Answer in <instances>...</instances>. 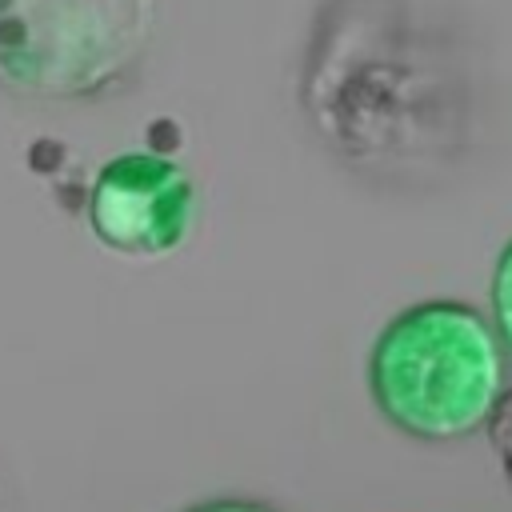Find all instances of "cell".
Here are the masks:
<instances>
[{
    "label": "cell",
    "mask_w": 512,
    "mask_h": 512,
    "mask_svg": "<svg viewBox=\"0 0 512 512\" xmlns=\"http://www.w3.org/2000/svg\"><path fill=\"white\" fill-rule=\"evenodd\" d=\"M484 432H488V444H492V452H496V460H500L504 480L512 484V384L500 392V400H496V408H492Z\"/></svg>",
    "instance_id": "6"
},
{
    "label": "cell",
    "mask_w": 512,
    "mask_h": 512,
    "mask_svg": "<svg viewBox=\"0 0 512 512\" xmlns=\"http://www.w3.org/2000/svg\"><path fill=\"white\" fill-rule=\"evenodd\" d=\"M492 328L504 352H512V236L500 248L496 268H492Z\"/></svg>",
    "instance_id": "5"
},
{
    "label": "cell",
    "mask_w": 512,
    "mask_h": 512,
    "mask_svg": "<svg viewBox=\"0 0 512 512\" xmlns=\"http://www.w3.org/2000/svg\"><path fill=\"white\" fill-rule=\"evenodd\" d=\"M160 0H0V92L36 104L128 88L156 40Z\"/></svg>",
    "instance_id": "3"
},
{
    "label": "cell",
    "mask_w": 512,
    "mask_h": 512,
    "mask_svg": "<svg viewBox=\"0 0 512 512\" xmlns=\"http://www.w3.org/2000/svg\"><path fill=\"white\" fill-rule=\"evenodd\" d=\"M196 220V184L188 168L164 152L132 148L100 164L88 188L92 236L132 260L176 252Z\"/></svg>",
    "instance_id": "4"
},
{
    "label": "cell",
    "mask_w": 512,
    "mask_h": 512,
    "mask_svg": "<svg viewBox=\"0 0 512 512\" xmlns=\"http://www.w3.org/2000/svg\"><path fill=\"white\" fill-rule=\"evenodd\" d=\"M300 104L348 168L416 184L468 132V64L432 0H324L300 68Z\"/></svg>",
    "instance_id": "1"
},
{
    "label": "cell",
    "mask_w": 512,
    "mask_h": 512,
    "mask_svg": "<svg viewBox=\"0 0 512 512\" xmlns=\"http://www.w3.org/2000/svg\"><path fill=\"white\" fill-rule=\"evenodd\" d=\"M504 388V344L492 320L464 300H420L396 312L368 352L376 412L424 444L476 436Z\"/></svg>",
    "instance_id": "2"
},
{
    "label": "cell",
    "mask_w": 512,
    "mask_h": 512,
    "mask_svg": "<svg viewBox=\"0 0 512 512\" xmlns=\"http://www.w3.org/2000/svg\"><path fill=\"white\" fill-rule=\"evenodd\" d=\"M184 512H280L264 500H252V496H212V500H200V504H188Z\"/></svg>",
    "instance_id": "7"
}]
</instances>
